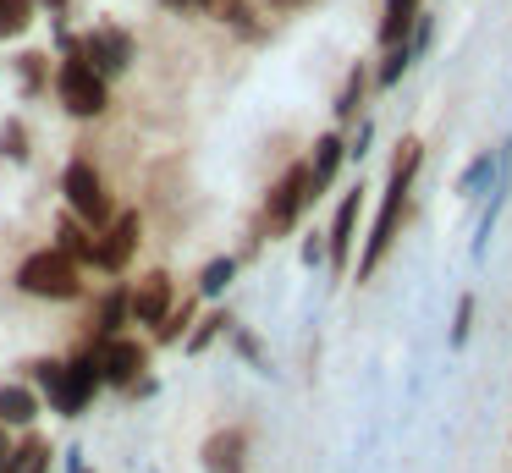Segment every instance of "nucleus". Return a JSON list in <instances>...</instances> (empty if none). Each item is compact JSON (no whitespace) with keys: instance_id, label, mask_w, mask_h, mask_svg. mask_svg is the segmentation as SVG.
Instances as JSON below:
<instances>
[{"instance_id":"obj_1","label":"nucleus","mask_w":512,"mask_h":473,"mask_svg":"<svg viewBox=\"0 0 512 473\" xmlns=\"http://www.w3.org/2000/svg\"><path fill=\"white\" fill-rule=\"evenodd\" d=\"M419 171H424V143L408 132V138L391 149L386 187H380V209H375V220H369V237H364V248H358V259H353L358 281H375L380 259L397 248L402 226L413 220V187H419Z\"/></svg>"},{"instance_id":"obj_2","label":"nucleus","mask_w":512,"mask_h":473,"mask_svg":"<svg viewBox=\"0 0 512 473\" xmlns=\"http://www.w3.org/2000/svg\"><path fill=\"white\" fill-rule=\"evenodd\" d=\"M309 204H314V187H309V165H287V171L270 182V193H265V209H259V231L265 237H292L298 231V220L309 215Z\"/></svg>"},{"instance_id":"obj_3","label":"nucleus","mask_w":512,"mask_h":473,"mask_svg":"<svg viewBox=\"0 0 512 473\" xmlns=\"http://www.w3.org/2000/svg\"><path fill=\"white\" fill-rule=\"evenodd\" d=\"M17 286L45 303H72V297H83V270L61 248H39L17 264Z\"/></svg>"},{"instance_id":"obj_4","label":"nucleus","mask_w":512,"mask_h":473,"mask_svg":"<svg viewBox=\"0 0 512 473\" xmlns=\"http://www.w3.org/2000/svg\"><path fill=\"white\" fill-rule=\"evenodd\" d=\"M56 99H61V110H67V116L94 121V116H105V105H111V83H105L89 61L61 55V66H56Z\"/></svg>"},{"instance_id":"obj_5","label":"nucleus","mask_w":512,"mask_h":473,"mask_svg":"<svg viewBox=\"0 0 512 473\" xmlns=\"http://www.w3.org/2000/svg\"><path fill=\"white\" fill-rule=\"evenodd\" d=\"M61 193H67V209L89 231H105L116 220V204H111V193H105V176L94 171L89 160H72L67 171H61Z\"/></svg>"},{"instance_id":"obj_6","label":"nucleus","mask_w":512,"mask_h":473,"mask_svg":"<svg viewBox=\"0 0 512 473\" xmlns=\"http://www.w3.org/2000/svg\"><path fill=\"white\" fill-rule=\"evenodd\" d=\"M364 198L369 187L353 182L342 198H336V215L331 226H325V270H331V281H342L347 270H353V248H358V220H364Z\"/></svg>"},{"instance_id":"obj_7","label":"nucleus","mask_w":512,"mask_h":473,"mask_svg":"<svg viewBox=\"0 0 512 473\" xmlns=\"http://www.w3.org/2000/svg\"><path fill=\"white\" fill-rule=\"evenodd\" d=\"M100 391H105V374H100V363H94V347H83V352H72V358H61V385L50 391V413L83 418V407Z\"/></svg>"},{"instance_id":"obj_8","label":"nucleus","mask_w":512,"mask_h":473,"mask_svg":"<svg viewBox=\"0 0 512 473\" xmlns=\"http://www.w3.org/2000/svg\"><path fill=\"white\" fill-rule=\"evenodd\" d=\"M89 347H94V363H100L105 385H116V391H127L133 380L149 374V347L138 336H105V341H89Z\"/></svg>"},{"instance_id":"obj_9","label":"nucleus","mask_w":512,"mask_h":473,"mask_svg":"<svg viewBox=\"0 0 512 473\" xmlns=\"http://www.w3.org/2000/svg\"><path fill=\"white\" fill-rule=\"evenodd\" d=\"M94 237H100V253H94V270L122 275L127 264H133L138 242H144V220H138V209H122V215H116L105 231H94Z\"/></svg>"},{"instance_id":"obj_10","label":"nucleus","mask_w":512,"mask_h":473,"mask_svg":"<svg viewBox=\"0 0 512 473\" xmlns=\"http://www.w3.org/2000/svg\"><path fill=\"white\" fill-rule=\"evenodd\" d=\"M72 55L89 61L100 77H122L127 66H133V39H127L122 28H94V33H83V39L72 44Z\"/></svg>"},{"instance_id":"obj_11","label":"nucleus","mask_w":512,"mask_h":473,"mask_svg":"<svg viewBox=\"0 0 512 473\" xmlns=\"http://www.w3.org/2000/svg\"><path fill=\"white\" fill-rule=\"evenodd\" d=\"M127 303H133V325L155 330L160 319L171 314V303H177V286H171L166 270H149V275H138V281L127 286Z\"/></svg>"},{"instance_id":"obj_12","label":"nucleus","mask_w":512,"mask_h":473,"mask_svg":"<svg viewBox=\"0 0 512 473\" xmlns=\"http://www.w3.org/2000/svg\"><path fill=\"white\" fill-rule=\"evenodd\" d=\"M248 451H254L248 429L226 424V429H215V435L199 446V462H204V473H248Z\"/></svg>"},{"instance_id":"obj_13","label":"nucleus","mask_w":512,"mask_h":473,"mask_svg":"<svg viewBox=\"0 0 512 473\" xmlns=\"http://www.w3.org/2000/svg\"><path fill=\"white\" fill-rule=\"evenodd\" d=\"M303 165H309V187H314V204H320V198L336 187V171L347 165V138H342V127L320 132V138H314V154H309Z\"/></svg>"},{"instance_id":"obj_14","label":"nucleus","mask_w":512,"mask_h":473,"mask_svg":"<svg viewBox=\"0 0 512 473\" xmlns=\"http://www.w3.org/2000/svg\"><path fill=\"white\" fill-rule=\"evenodd\" d=\"M496 176H501V149H479L474 160L463 165V176H457V198H463V204H485Z\"/></svg>"},{"instance_id":"obj_15","label":"nucleus","mask_w":512,"mask_h":473,"mask_svg":"<svg viewBox=\"0 0 512 473\" xmlns=\"http://www.w3.org/2000/svg\"><path fill=\"white\" fill-rule=\"evenodd\" d=\"M56 248L67 253V259L78 264V270H83V264H89V270H94V253H100V237H94V231L83 226V220L72 215V209H67V215L56 220Z\"/></svg>"},{"instance_id":"obj_16","label":"nucleus","mask_w":512,"mask_h":473,"mask_svg":"<svg viewBox=\"0 0 512 473\" xmlns=\"http://www.w3.org/2000/svg\"><path fill=\"white\" fill-rule=\"evenodd\" d=\"M39 407H45V402H39V391L28 380L0 385V424H6V429H28L39 418Z\"/></svg>"},{"instance_id":"obj_17","label":"nucleus","mask_w":512,"mask_h":473,"mask_svg":"<svg viewBox=\"0 0 512 473\" xmlns=\"http://www.w3.org/2000/svg\"><path fill=\"white\" fill-rule=\"evenodd\" d=\"M419 11H424V0H386V6H380V50H397V44H408Z\"/></svg>"},{"instance_id":"obj_18","label":"nucleus","mask_w":512,"mask_h":473,"mask_svg":"<svg viewBox=\"0 0 512 473\" xmlns=\"http://www.w3.org/2000/svg\"><path fill=\"white\" fill-rule=\"evenodd\" d=\"M94 336L89 341H105V336H122V325H133V303H127V286H111V292L94 303Z\"/></svg>"},{"instance_id":"obj_19","label":"nucleus","mask_w":512,"mask_h":473,"mask_svg":"<svg viewBox=\"0 0 512 473\" xmlns=\"http://www.w3.org/2000/svg\"><path fill=\"white\" fill-rule=\"evenodd\" d=\"M50 457H56V446L28 429L23 440H12V457H6V468H0V473H50Z\"/></svg>"},{"instance_id":"obj_20","label":"nucleus","mask_w":512,"mask_h":473,"mask_svg":"<svg viewBox=\"0 0 512 473\" xmlns=\"http://www.w3.org/2000/svg\"><path fill=\"white\" fill-rule=\"evenodd\" d=\"M369 66L358 61L353 72L342 77V88H336V99H331V116H336V127H342V121H358V110H364V94H369Z\"/></svg>"},{"instance_id":"obj_21","label":"nucleus","mask_w":512,"mask_h":473,"mask_svg":"<svg viewBox=\"0 0 512 473\" xmlns=\"http://www.w3.org/2000/svg\"><path fill=\"white\" fill-rule=\"evenodd\" d=\"M232 325H237V319L226 314V308H210V314H204V319H193V330H188V336H182V347H188L193 358H199V352H210V347H215V341H221V336H226V330H232Z\"/></svg>"},{"instance_id":"obj_22","label":"nucleus","mask_w":512,"mask_h":473,"mask_svg":"<svg viewBox=\"0 0 512 473\" xmlns=\"http://www.w3.org/2000/svg\"><path fill=\"white\" fill-rule=\"evenodd\" d=\"M413 61H419V55H413V44H397V50L380 55V66L369 72V83H375L380 94H386V88H397L402 77H408V66H413Z\"/></svg>"},{"instance_id":"obj_23","label":"nucleus","mask_w":512,"mask_h":473,"mask_svg":"<svg viewBox=\"0 0 512 473\" xmlns=\"http://www.w3.org/2000/svg\"><path fill=\"white\" fill-rule=\"evenodd\" d=\"M12 66H17V83H23V94H28V99L50 88V55H45V50H23Z\"/></svg>"},{"instance_id":"obj_24","label":"nucleus","mask_w":512,"mask_h":473,"mask_svg":"<svg viewBox=\"0 0 512 473\" xmlns=\"http://www.w3.org/2000/svg\"><path fill=\"white\" fill-rule=\"evenodd\" d=\"M28 154H34V138H28V121H23V116H6V121H0V160L28 165Z\"/></svg>"},{"instance_id":"obj_25","label":"nucleus","mask_w":512,"mask_h":473,"mask_svg":"<svg viewBox=\"0 0 512 473\" xmlns=\"http://www.w3.org/2000/svg\"><path fill=\"white\" fill-rule=\"evenodd\" d=\"M226 341H232V352H237V358H243L254 374H276V369H270V352H265V341H259L248 325H232V330H226Z\"/></svg>"},{"instance_id":"obj_26","label":"nucleus","mask_w":512,"mask_h":473,"mask_svg":"<svg viewBox=\"0 0 512 473\" xmlns=\"http://www.w3.org/2000/svg\"><path fill=\"white\" fill-rule=\"evenodd\" d=\"M237 264H243L237 253H215V259L199 270V297H221L226 286L237 281Z\"/></svg>"},{"instance_id":"obj_27","label":"nucleus","mask_w":512,"mask_h":473,"mask_svg":"<svg viewBox=\"0 0 512 473\" xmlns=\"http://www.w3.org/2000/svg\"><path fill=\"white\" fill-rule=\"evenodd\" d=\"M193 319H199V308H193V297H182V303H171V314L155 325V341H160V347H177V341L193 330Z\"/></svg>"},{"instance_id":"obj_28","label":"nucleus","mask_w":512,"mask_h":473,"mask_svg":"<svg viewBox=\"0 0 512 473\" xmlns=\"http://www.w3.org/2000/svg\"><path fill=\"white\" fill-rule=\"evenodd\" d=\"M474 314H479L474 292H463V297H457V308H452V330H446V347H452V352L468 347V336H474Z\"/></svg>"},{"instance_id":"obj_29","label":"nucleus","mask_w":512,"mask_h":473,"mask_svg":"<svg viewBox=\"0 0 512 473\" xmlns=\"http://www.w3.org/2000/svg\"><path fill=\"white\" fill-rule=\"evenodd\" d=\"M34 28V0H0V39H23Z\"/></svg>"},{"instance_id":"obj_30","label":"nucleus","mask_w":512,"mask_h":473,"mask_svg":"<svg viewBox=\"0 0 512 473\" xmlns=\"http://www.w3.org/2000/svg\"><path fill=\"white\" fill-rule=\"evenodd\" d=\"M369 143H375V121H364V116H358L353 138H347V160H364V154H369Z\"/></svg>"},{"instance_id":"obj_31","label":"nucleus","mask_w":512,"mask_h":473,"mask_svg":"<svg viewBox=\"0 0 512 473\" xmlns=\"http://www.w3.org/2000/svg\"><path fill=\"white\" fill-rule=\"evenodd\" d=\"M298 259L309 264V270H320V264H325V231H309V237H303Z\"/></svg>"},{"instance_id":"obj_32","label":"nucleus","mask_w":512,"mask_h":473,"mask_svg":"<svg viewBox=\"0 0 512 473\" xmlns=\"http://www.w3.org/2000/svg\"><path fill=\"white\" fill-rule=\"evenodd\" d=\"M232 6H237V0H199V11H215V17H226Z\"/></svg>"},{"instance_id":"obj_33","label":"nucleus","mask_w":512,"mask_h":473,"mask_svg":"<svg viewBox=\"0 0 512 473\" xmlns=\"http://www.w3.org/2000/svg\"><path fill=\"white\" fill-rule=\"evenodd\" d=\"M6 457H12V429L0 424V468H6Z\"/></svg>"},{"instance_id":"obj_34","label":"nucleus","mask_w":512,"mask_h":473,"mask_svg":"<svg viewBox=\"0 0 512 473\" xmlns=\"http://www.w3.org/2000/svg\"><path fill=\"white\" fill-rule=\"evenodd\" d=\"M270 11H298V6H309V0H265Z\"/></svg>"},{"instance_id":"obj_35","label":"nucleus","mask_w":512,"mask_h":473,"mask_svg":"<svg viewBox=\"0 0 512 473\" xmlns=\"http://www.w3.org/2000/svg\"><path fill=\"white\" fill-rule=\"evenodd\" d=\"M160 6H166V11H193L199 0H160Z\"/></svg>"},{"instance_id":"obj_36","label":"nucleus","mask_w":512,"mask_h":473,"mask_svg":"<svg viewBox=\"0 0 512 473\" xmlns=\"http://www.w3.org/2000/svg\"><path fill=\"white\" fill-rule=\"evenodd\" d=\"M78 473H94V468H89V462H83V468H78Z\"/></svg>"}]
</instances>
